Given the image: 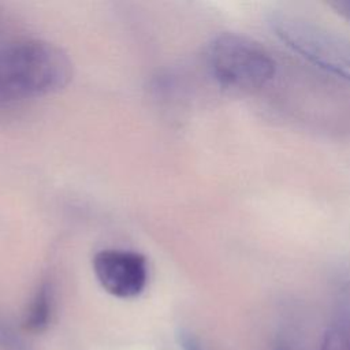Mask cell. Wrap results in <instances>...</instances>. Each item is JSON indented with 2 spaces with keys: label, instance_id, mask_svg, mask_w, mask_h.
<instances>
[{
  "label": "cell",
  "instance_id": "cell-1",
  "mask_svg": "<svg viewBox=\"0 0 350 350\" xmlns=\"http://www.w3.org/2000/svg\"><path fill=\"white\" fill-rule=\"evenodd\" d=\"M70 78V59L51 42L16 40L0 44V103L53 93Z\"/></svg>",
  "mask_w": 350,
  "mask_h": 350
},
{
  "label": "cell",
  "instance_id": "cell-2",
  "mask_svg": "<svg viewBox=\"0 0 350 350\" xmlns=\"http://www.w3.org/2000/svg\"><path fill=\"white\" fill-rule=\"evenodd\" d=\"M268 25L273 34L302 59L350 82V38L290 11H272Z\"/></svg>",
  "mask_w": 350,
  "mask_h": 350
},
{
  "label": "cell",
  "instance_id": "cell-3",
  "mask_svg": "<svg viewBox=\"0 0 350 350\" xmlns=\"http://www.w3.org/2000/svg\"><path fill=\"white\" fill-rule=\"evenodd\" d=\"M206 64L219 83L242 90L261 88L276 74L275 59L264 46L234 33L220 34L209 42Z\"/></svg>",
  "mask_w": 350,
  "mask_h": 350
},
{
  "label": "cell",
  "instance_id": "cell-4",
  "mask_svg": "<svg viewBox=\"0 0 350 350\" xmlns=\"http://www.w3.org/2000/svg\"><path fill=\"white\" fill-rule=\"evenodd\" d=\"M93 271L101 287L118 298L137 297L148 282L146 258L131 250H100L93 258Z\"/></svg>",
  "mask_w": 350,
  "mask_h": 350
},
{
  "label": "cell",
  "instance_id": "cell-5",
  "mask_svg": "<svg viewBox=\"0 0 350 350\" xmlns=\"http://www.w3.org/2000/svg\"><path fill=\"white\" fill-rule=\"evenodd\" d=\"M320 350H350V293L328 324Z\"/></svg>",
  "mask_w": 350,
  "mask_h": 350
},
{
  "label": "cell",
  "instance_id": "cell-6",
  "mask_svg": "<svg viewBox=\"0 0 350 350\" xmlns=\"http://www.w3.org/2000/svg\"><path fill=\"white\" fill-rule=\"evenodd\" d=\"M53 305V293L52 287L48 283H42L37 290L27 312L25 316V328L30 332L44 331L52 316Z\"/></svg>",
  "mask_w": 350,
  "mask_h": 350
},
{
  "label": "cell",
  "instance_id": "cell-7",
  "mask_svg": "<svg viewBox=\"0 0 350 350\" xmlns=\"http://www.w3.org/2000/svg\"><path fill=\"white\" fill-rule=\"evenodd\" d=\"M0 346L4 350H29L25 347V343L15 336V334L4 324L0 323Z\"/></svg>",
  "mask_w": 350,
  "mask_h": 350
},
{
  "label": "cell",
  "instance_id": "cell-8",
  "mask_svg": "<svg viewBox=\"0 0 350 350\" xmlns=\"http://www.w3.org/2000/svg\"><path fill=\"white\" fill-rule=\"evenodd\" d=\"M179 342H180L182 350H205V347L202 346L200 339L196 338L190 332H182Z\"/></svg>",
  "mask_w": 350,
  "mask_h": 350
},
{
  "label": "cell",
  "instance_id": "cell-9",
  "mask_svg": "<svg viewBox=\"0 0 350 350\" xmlns=\"http://www.w3.org/2000/svg\"><path fill=\"white\" fill-rule=\"evenodd\" d=\"M336 7V10L345 15L347 19H350V0L349 1H338L334 4Z\"/></svg>",
  "mask_w": 350,
  "mask_h": 350
},
{
  "label": "cell",
  "instance_id": "cell-10",
  "mask_svg": "<svg viewBox=\"0 0 350 350\" xmlns=\"http://www.w3.org/2000/svg\"><path fill=\"white\" fill-rule=\"evenodd\" d=\"M273 350H291V347L288 346V343L286 340H279L276 345H275V349Z\"/></svg>",
  "mask_w": 350,
  "mask_h": 350
}]
</instances>
